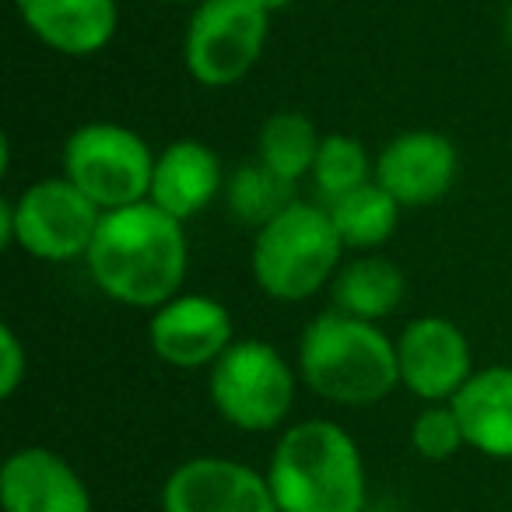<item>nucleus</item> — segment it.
Returning <instances> with one entry per match:
<instances>
[{
	"label": "nucleus",
	"mask_w": 512,
	"mask_h": 512,
	"mask_svg": "<svg viewBox=\"0 0 512 512\" xmlns=\"http://www.w3.org/2000/svg\"><path fill=\"white\" fill-rule=\"evenodd\" d=\"M85 267L92 285L106 299L155 313L158 306L183 292L186 267H190L186 221L165 214L151 200L106 211L85 256Z\"/></svg>",
	"instance_id": "1"
},
{
	"label": "nucleus",
	"mask_w": 512,
	"mask_h": 512,
	"mask_svg": "<svg viewBox=\"0 0 512 512\" xmlns=\"http://www.w3.org/2000/svg\"><path fill=\"white\" fill-rule=\"evenodd\" d=\"M264 474L278 512H365L369 502L362 449L330 418L281 428Z\"/></svg>",
	"instance_id": "2"
},
{
	"label": "nucleus",
	"mask_w": 512,
	"mask_h": 512,
	"mask_svg": "<svg viewBox=\"0 0 512 512\" xmlns=\"http://www.w3.org/2000/svg\"><path fill=\"white\" fill-rule=\"evenodd\" d=\"M295 369L316 397L337 407H372L400 386L397 341L379 323L341 309H327L302 327Z\"/></svg>",
	"instance_id": "3"
},
{
	"label": "nucleus",
	"mask_w": 512,
	"mask_h": 512,
	"mask_svg": "<svg viewBox=\"0 0 512 512\" xmlns=\"http://www.w3.org/2000/svg\"><path fill=\"white\" fill-rule=\"evenodd\" d=\"M344 242L327 204L295 200L278 218L253 232L249 271L256 288L274 302H306L330 288L341 271Z\"/></svg>",
	"instance_id": "4"
},
{
	"label": "nucleus",
	"mask_w": 512,
	"mask_h": 512,
	"mask_svg": "<svg viewBox=\"0 0 512 512\" xmlns=\"http://www.w3.org/2000/svg\"><path fill=\"white\" fill-rule=\"evenodd\" d=\"M299 369L271 341H235L207 369V397L235 432H278L295 407Z\"/></svg>",
	"instance_id": "5"
},
{
	"label": "nucleus",
	"mask_w": 512,
	"mask_h": 512,
	"mask_svg": "<svg viewBox=\"0 0 512 512\" xmlns=\"http://www.w3.org/2000/svg\"><path fill=\"white\" fill-rule=\"evenodd\" d=\"M102 214L67 176L36 179L18 197L0 200V242L43 264H71L88 256Z\"/></svg>",
	"instance_id": "6"
},
{
	"label": "nucleus",
	"mask_w": 512,
	"mask_h": 512,
	"mask_svg": "<svg viewBox=\"0 0 512 512\" xmlns=\"http://www.w3.org/2000/svg\"><path fill=\"white\" fill-rule=\"evenodd\" d=\"M95 207L120 211L151 197L155 151L137 130L113 120H92L64 141V172Z\"/></svg>",
	"instance_id": "7"
},
{
	"label": "nucleus",
	"mask_w": 512,
	"mask_h": 512,
	"mask_svg": "<svg viewBox=\"0 0 512 512\" xmlns=\"http://www.w3.org/2000/svg\"><path fill=\"white\" fill-rule=\"evenodd\" d=\"M271 15L256 0H204L183 32V67L200 88H232L260 64Z\"/></svg>",
	"instance_id": "8"
},
{
	"label": "nucleus",
	"mask_w": 512,
	"mask_h": 512,
	"mask_svg": "<svg viewBox=\"0 0 512 512\" xmlns=\"http://www.w3.org/2000/svg\"><path fill=\"white\" fill-rule=\"evenodd\" d=\"M393 341L400 386L421 404H449L477 372L467 334L446 316H418Z\"/></svg>",
	"instance_id": "9"
},
{
	"label": "nucleus",
	"mask_w": 512,
	"mask_h": 512,
	"mask_svg": "<svg viewBox=\"0 0 512 512\" xmlns=\"http://www.w3.org/2000/svg\"><path fill=\"white\" fill-rule=\"evenodd\" d=\"M151 355L179 372L211 369L235 344L232 313L221 299L204 292H179L148 320Z\"/></svg>",
	"instance_id": "10"
},
{
	"label": "nucleus",
	"mask_w": 512,
	"mask_h": 512,
	"mask_svg": "<svg viewBox=\"0 0 512 512\" xmlns=\"http://www.w3.org/2000/svg\"><path fill=\"white\" fill-rule=\"evenodd\" d=\"M162 512H278L264 470L232 456H190L162 484Z\"/></svg>",
	"instance_id": "11"
},
{
	"label": "nucleus",
	"mask_w": 512,
	"mask_h": 512,
	"mask_svg": "<svg viewBox=\"0 0 512 512\" xmlns=\"http://www.w3.org/2000/svg\"><path fill=\"white\" fill-rule=\"evenodd\" d=\"M460 151L442 130L414 127L376 155V183L400 207H432L456 186Z\"/></svg>",
	"instance_id": "12"
},
{
	"label": "nucleus",
	"mask_w": 512,
	"mask_h": 512,
	"mask_svg": "<svg viewBox=\"0 0 512 512\" xmlns=\"http://www.w3.org/2000/svg\"><path fill=\"white\" fill-rule=\"evenodd\" d=\"M4 512H92V491L67 456L50 446H22L0 467Z\"/></svg>",
	"instance_id": "13"
},
{
	"label": "nucleus",
	"mask_w": 512,
	"mask_h": 512,
	"mask_svg": "<svg viewBox=\"0 0 512 512\" xmlns=\"http://www.w3.org/2000/svg\"><path fill=\"white\" fill-rule=\"evenodd\" d=\"M36 43L60 57H95L116 39L120 0H15Z\"/></svg>",
	"instance_id": "14"
},
{
	"label": "nucleus",
	"mask_w": 512,
	"mask_h": 512,
	"mask_svg": "<svg viewBox=\"0 0 512 512\" xmlns=\"http://www.w3.org/2000/svg\"><path fill=\"white\" fill-rule=\"evenodd\" d=\"M228 172L218 151L197 137H179L165 144L155 155V176H151V204L179 221L204 214L218 197H225Z\"/></svg>",
	"instance_id": "15"
},
{
	"label": "nucleus",
	"mask_w": 512,
	"mask_h": 512,
	"mask_svg": "<svg viewBox=\"0 0 512 512\" xmlns=\"http://www.w3.org/2000/svg\"><path fill=\"white\" fill-rule=\"evenodd\" d=\"M467 449L512 463V365H484L453 400Z\"/></svg>",
	"instance_id": "16"
},
{
	"label": "nucleus",
	"mask_w": 512,
	"mask_h": 512,
	"mask_svg": "<svg viewBox=\"0 0 512 512\" xmlns=\"http://www.w3.org/2000/svg\"><path fill=\"white\" fill-rule=\"evenodd\" d=\"M407 295V278L400 271V264H393L390 256L379 253H362L351 264H341L337 278L330 281V299L334 309L358 320L383 323L386 316H393L404 306Z\"/></svg>",
	"instance_id": "17"
},
{
	"label": "nucleus",
	"mask_w": 512,
	"mask_h": 512,
	"mask_svg": "<svg viewBox=\"0 0 512 512\" xmlns=\"http://www.w3.org/2000/svg\"><path fill=\"white\" fill-rule=\"evenodd\" d=\"M320 141H323V134L316 130V123L309 120L306 113H299V109H278V113H271L260 123L256 158L271 172H278L281 179L299 186L302 179L313 176Z\"/></svg>",
	"instance_id": "18"
},
{
	"label": "nucleus",
	"mask_w": 512,
	"mask_h": 512,
	"mask_svg": "<svg viewBox=\"0 0 512 512\" xmlns=\"http://www.w3.org/2000/svg\"><path fill=\"white\" fill-rule=\"evenodd\" d=\"M327 211H330V221H334L337 235H341L344 249L369 253V249H379L393 239L404 207L372 179V183L330 200Z\"/></svg>",
	"instance_id": "19"
},
{
	"label": "nucleus",
	"mask_w": 512,
	"mask_h": 512,
	"mask_svg": "<svg viewBox=\"0 0 512 512\" xmlns=\"http://www.w3.org/2000/svg\"><path fill=\"white\" fill-rule=\"evenodd\" d=\"M295 190L288 179H281L278 172L267 169L260 158L253 162H239L232 172H228L225 183V207L239 225L246 228H264L271 218H278L288 204H295Z\"/></svg>",
	"instance_id": "20"
},
{
	"label": "nucleus",
	"mask_w": 512,
	"mask_h": 512,
	"mask_svg": "<svg viewBox=\"0 0 512 512\" xmlns=\"http://www.w3.org/2000/svg\"><path fill=\"white\" fill-rule=\"evenodd\" d=\"M309 179H313L316 193H320V204H330V200L372 183L376 179V158L369 155V148L358 137L323 134L320 155H316Z\"/></svg>",
	"instance_id": "21"
},
{
	"label": "nucleus",
	"mask_w": 512,
	"mask_h": 512,
	"mask_svg": "<svg viewBox=\"0 0 512 512\" xmlns=\"http://www.w3.org/2000/svg\"><path fill=\"white\" fill-rule=\"evenodd\" d=\"M411 449L428 463L453 460L460 449H467L463 425L456 418L453 404H425L411 421Z\"/></svg>",
	"instance_id": "22"
},
{
	"label": "nucleus",
	"mask_w": 512,
	"mask_h": 512,
	"mask_svg": "<svg viewBox=\"0 0 512 512\" xmlns=\"http://www.w3.org/2000/svg\"><path fill=\"white\" fill-rule=\"evenodd\" d=\"M29 379V348L11 323L0 327V397L11 400Z\"/></svg>",
	"instance_id": "23"
},
{
	"label": "nucleus",
	"mask_w": 512,
	"mask_h": 512,
	"mask_svg": "<svg viewBox=\"0 0 512 512\" xmlns=\"http://www.w3.org/2000/svg\"><path fill=\"white\" fill-rule=\"evenodd\" d=\"M260 8L267 11V15H278V11H285V8H292L295 0H256Z\"/></svg>",
	"instance_id": "24"
},
{
	"label": "nucleus",
	"mask_w": 512,
	"mask_h": 512,
	"mask_svg": "<svg viewBox=\"0 0 512 512\" xmlns=\"http://www.w3.org/2000/svg\"><path fill=\"white\" fill-rule=\"evenodd\" d=\"M505 43H509V50H512V4H509V11H505Z\"/></svg>",
	"instance_id": "25"
},
{
	"label": "nucleus",
	"mask_w": 512,
	"mask_h": 512,
	"mask_svg": "<svg viewBox=\"0 0 512 512\" xmlns=\"http://www.w3.org/2000/svg\"><path fill=\"white\" fill-rule=\"evenodd\" d=\"M155 4H186V8H197L204 0H155Z\"/></svg>",
	"instance_id": "26"
}]
</instances>
